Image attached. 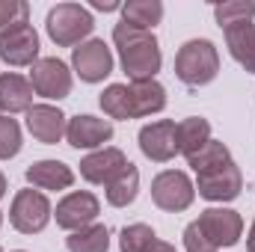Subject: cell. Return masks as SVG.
Returning a JSON list of instances; mask_svg holds the SVG:
<instances>
[{
  "mask_svg": "<svg viewBox=\"0 0 255 252\" xmlns=\"http://www.w3.org/2000/svg\"><path fill=\"white\" fill-rule=\"evenodd\" d=\"M33 83L27 80V77H21V74H3L0 77V110L6 113V116H12V113H27L30 107H33Z\"/></svg>",
  "mask_w": 255,
  "mask_h": 252,
  "instance_id": "e0dca14e",
  "label": "cell"
},
{
  "mask_svg": "<svg viewBox=\"0 0 255 252\" xmlns=\"http://www.w3.org/2000/svg\"><path fill=\"white\" fill-rule=\"evenodd\" d=\"M65 113L60 107H51V104H33L30 110H27V130L39 139V142H45V145H54V142H60L65 136Z\"/></svg>",
  "mask_w": 255,
  "mask_h": 252,
  "instance_id": "9a60e30c",
  "label": "cell"
},
{
  "mask_svg": "<svg viewBox=\"0 0 255 252\" xmlns=\"http://www.w3.org/2000/svg\"><path fill=\"white\" fill-rule=\"evenodd\" d=\"M113 42L119 48V60L125 74L133 80H154V74L160 71V45L154 39L151 30H139V27H130V24H116L113 27Z\"/></svg>",
  "mask_w": 255,
  "mask_h": 252,
  "instance_id": "6da1fadb",
  "label": "cell"
},
{
  "mask_svg": "<svg viewBox=\"0 0 255 252\" xmlns=\"http://www.w3.org/2000/svg\"><path fill=\"white\" fill-rule=\"evenodd\" d=\"M30 83H33V89H36V95H42V98H68L71 95V71H68V65L63 60H57V57H42L39 63L33 65V71H30Z\"/></svg>",
  "mask_w": 255,
  "mask_h": 252,
  "instance_id": "30bf717a",
  "label": "cell"
},
{
  "mask_svg": "<svg viewBox=\"0 0 255 252\" xmlns=\"http://www.w3.org/2000/svg\"><path fill=\"white\" fill-rule=\"evenodd\" d=\"M226 45L229 54L244 65L247 71H255V24H238L226 30Z\"/></svg>",
  "mask_w": 255,
  "mask_h": 252,
  "instance_id": "d6986e66",
  "label": "cell"
},
{
  "mask_svg": "<svg viewBox=\"0 0 255 252\" xmlns=\"http://www.w3.org/2000/svg\"><path fill=\"white\" fill-rule=\"evenodd\" d=\"M68 252H107L110 250V232L101 223H92L80 232H71L65 241Z\"/></svg>",
  "mask_w": 255,
  "mask_h": 252,
  "instance_id": "cb8c5ba5",
  "label": "cell"
},
{
  "mask_svg": "<svg viewBox=\"0 0 255 252\" xmlns=\"http://www.w3.org/2000/svg\"><path fill=\"white\" fill-rule=\"evenodd\" d=\"M128 163L130 160L125 157V151H119L113 145H104V148H98V151H92V154H86L80 160V175L89 184H104L107 187Z\"/></svg>",
  "mask_w": 255,
  "mask_h": 252,
  "instance_id": "4fadbf2b",
  "label": "cell"
},
{
  "mask_svg": "<svg viewBox=\"0 0 255 252\" xmlns=\"http://www.w3.org/2000/svg\"><path fill=\"white\" fill-rule=\"evenodd\" d=\"M214 18L223 30L238 27V24H250L255 18V3L253 0H229V3H217L214 6Z\"/></svg>",
  "mask_w": 255,
  "mask_h": 252,
  "instance_id": "d4e9b609",
  "label": "cell"
},
{
  "mask_svg": "<svg viewBox=\"0 0 255 252\" xmlns=\"http://www.w3.org/2000/svg\"><path fill=\"white\" fill-rule=\"evenodd\" d=\"M101 214V202L89 193V190H77V193H68L65 199L57 202V226L65 232H80L86 226L95 223V217Z\"/></svg>",
  "mask_w": 255,
  "mask_h": 252,
  "instance_id": "8fae6325",
  "label": "cell"
},
{
  "mask_svg": "<svg viewBox=\"0 0 255 252\" xmlns=\"http://www.w3.org/2000/svg\"><path fill=\"white\" fill-rule=\"evenodd\" d=\"M21 151V127L15 119L0 116V160H9Z\"/></svg>",
  "mask_w": 255,
  "mask_h": 252,
  "instance_id": "83f0119b",
  "label": "cell"
},
{
  "mask_svg": "<svg viewBox=\"0 0 255 252\" xmlns=\"http://www.w3.org/2000/svg\"><path fill=\"white\" fill-rule=\"evenodd\" d=\"M27 181L39 190H68L74 184V172L63 160H36L27 169Z\"/></svg>",
  "mask_w": 255,
  "mask_h": 252,
  "instance_id": "ac0fdd59",
  "label": "cell"
},
{
  "mask_svg": "<svg viewBox=\"0 0 255 252\" xmlns=\"http://www.w3.org/2000/svg\"><path fill=\"white\" fill-rule=\"evenodd\" d=\"M193 199H196V184L187 178V172L166 169V172L154 175V181H151V202L160 211H169V214L187 211L193 205Z\"/></svg>",
  "mask_w": 255,
  "mask_h": 252,
  "instance_id": "5b68a950",
  "label": "cell"
},
{
  "mask_svg": "<svg viewBox=\"0 0 255 252\" xmlns=\"http://www.w3.org/2000/svg\"><path fill=\"white\" fill-rule=\"evenodd\" d=\"M98 101H101V110L110 119H130L128 116V83H110L101 92Z\"/></svg>",
  "mask_w": 255,
  "mask_h": 252,
  "instance_id": "4316f807",
  "label": "cell"
},
{
  "mask_svg": "<svg viewBox=\"0 0 255 252\" xmlns=\"http://www.w3.org/2000/svg\"><path fill=\"white\" fill-rule=\"evenodd\" d=\"M15 252H27V250H15Z\"/></svg>",
  "mask_w": 255,
  "mask_h": 252,
  "instance_id": "e575fe53",
  "label": "cell"
},
{
  "mask_svg": "<svg viewBox=\"0 0 255 252\" xmlns=\"http://www.w3.org/2000/svg\"><path fill=\"white\" fill-rule=\"evenodd\" d=\"M71 65L80 80L86 83H101L113 71V54L104 45V39H89L71 51Z\"/></svg>",
  "mask_w": 255,
  "mask_h": 252,
  "instance_id": "9c48e42d",
  "label": "cell"
},
{
  "mask_svg": "<svg viewBox=\"0 0 255 252\" xmlns=\"http://www.w3.org/2000/svg\"><path fill=\"white\" fill-rule=\"evenodd\" d=\"M163 107H166V89L157 80H133V83H128V116L130 119L160 113Z\"/></svg>",
  "mask_w": 255,
  "mask_h": 252,
  "instance_id": "2e32d148",
  "label": "cell"
},
{
  "mask_svg": "<svg viewBox=\"0 0 255 252\" xmlns=\"http://www.w3.org/2000/svg\"><path fill=\"white\" fill-rule=\"evenodd\" d=\"M65 139L71 148H101L104 142L113 139V125L107 119H98V116H74L68 119V127H65Z\"/></svg>",
  "mask_w": 255,
  "mask_h": 252,
  "instance_id": "5bb4252c",
  "label": "cell"
},
{
  "mask_svg": "<svg viewBox=\"0 0 255 252\" xmlns=\"http://www.w3.org/2000/svg\"><path fill=\"white\" fill-rule=\"evenodd\" d=\"M196 190L202 199L208 202H232L241 196L244 190V175L241 169L232 163H226L223 169H214V172H205V175H196Z\"/></svg>",
  "mask_w": 255,
  "mask_h": 252,
  "instance_id": "7c38bea8",
  "label": "cell"
},
{
  "mask_svg": "<svg viewBox=\"0 0 255 252\" xmlns=\"http://www.w3.org/2000/svg\"><path fill=\"white\" fill-rule=\"evenodd\" d=\"M0 252H3V250H0Z\"/></svg>",
  "mask_w": 255,
  "mask_h": 252,
  "instance_id": "8d00e7d4",
  "label": "cell"
},
{
  "mask_svg": "<svg viewBox=\"0 0 255 252\" xmlns=\"http://www.w3.org/2000/svg\"><path fill=\"white\" fill-rule=\"evenodd\" d=\"M0 223H3V214H0Z\"/></svg>",
  "mask_w": 255,
  "mask_h": 252,
  "instance_id": "d590c367",
  "label": "cell"
},
{
  "mask_svg": "<svg viewBox=\"0 0 255 252\" xmlns=\"http://www.w3.org/2000/svg\"><path fill=\"white\" fill-rule=\"evenodd\" d=\"M247 250L255 252V220H253V229H250V235H247Z\"/></svg>",
  "mask_w": 255,
  "mask_h": 252,
  "instance_id": "d6a6232c",
  "label": "cell"
},
{
  "mask_svg": "<svg viewBox=\"0 0 255 252\" xmlns=\"http://www.w3.org/2000/svg\"><path fill=\"white\" fill-rule=\"evenodd\" d=\"M122 21L139 30H151L163 21V3L160 0H128L122 6Z\"/></svg>",
  "mask_w": 255,
  "mask_h": 252,
  "instance_id": "44dd1931",
  "label": "cell"
},
{
  "mask_svg": "<svg viewBox=\"0 0 255 252\" xmlns=\"http://www.w3.org/2000/svg\"><path fill=\"white\" fill-rule=\"evenodd\" d=\"M139 151L154 160V163H166L178 154V125L172 119H157L151 125L139 127Z\"/></svg>",
  "mask_w": 255,
  "mask_h": 252,
  "instance_id": "ba28073f",
  "label": "cell"
},
{
  "mask_svg": "<svg viewBox=\"0 0 255 252\" xmlns=\"http://www.w3.org/2000/svg\"><path fill=\"white\" fill-rule=\"evenodd\" d=\"M54 217V208L42 190H18L9 208V223L21 235H39Z\"/></svg>",
  "mask_w": 255,
  "mask_h": 252,
  "instance_id": "277c9868",
  "label": "cell"
},
{
  "mask_svg": "<svg viewBox=\"0 0 255 252\" xmlns=\"http://www.w3.org/2000/svg\"><path fill=\"white\" fill-rule=\"evenodd\" d=\"M208 139H211V125H208V119H202V116H187L184 122H178V154L190 157V154H196Z\"/></svg>",
  "mask_w": 255,
  "mask_h": 252,
  "instance_id": "7402d4cb",
  "label": "cell"
},
{
  "mask_svg": "<svg viewBox=\"0 0 255 252\" xmlns=\"http://www.w3.org/2000/svg\"><path fill=\"white\" fill-rule=\"evenodd\" d=\"M148 252H178L172 244H166V241H154L151 247H148Z\"/></svg>",
  "mask_w": 255,
  "mask_h": 252,
  "instance_id": "1f68e13d",
  "label": "cell"
},
{
  "mask_svg": "<svg viewBox=\"0 0 255 252\" xmlns=\"http://www.w3.org/2000/svg\"><path fill=\"white\" fill-rule=\"evenodd\" d=\"M226 163H232V151H229L226 142H220V139H208L196 154L187 157V166H190L196 175H205V172L223 169Z\"/></svg>",
  "mask_w": 255,
  "mask_h": 252,
  "instance_id": "ffe728a7",
  "label": "cell"
},
{
  "mask_svg": "<svg viewBox=\"0 0 255 252\" xmlns=\"http://www.w3.org/2000/svg\"><path fill=\"white\" fill-rule=\"evenodd\" d=\"M48 36L60 45V48H71V45H83V39L92 33L95 18L89 15L86 6L80 3H57L48 12Z\"/></svg>",
  "mask_w": 255,
  "mask_h": 252,
  "instance_id": "3957f363",
  "label": "cell"
},
{
  "mask_svg": "<svg viewBox=\"0 0 255 252\" xmlns=\"http://www.w3.org/2000/svg\"><path fill=\"white\" fill-rule=\"evenodd\" d=\"M3 196H6V175L0 172V199H3Z\"/></svg>",
  "mask_w": 255,
  "mask_h": 252,
  "instance_id": "836d02e7",
  "label": "cell"
},
{
  "mask_svg": "<svg viewBox=\"0 0 255 252\" xmlns=\"http://www.w3.org/2000/svg\"><path fill=\"white\" fill-rule=\"evenodd\" d=\"M157 241L154 229L145 226V223H133V226H125L122 235H119V250L122 252H148V247Z\"/></svg>",
  "mask_w": 255,
  "mask_h": 252,
  "instance_id": "484cf974",
  "label": "cell"
},
{
  "mask_svg": "<svg viewBox=\"0 0 255 252\" xmlns=\"http://www.w3.org/2000/svg\"><path fill=\"white\" fill-rule=\"evenodd\" d=\"M184 247H187V252H217L208 244V238L202 235L199 223H190V226L184 229Z\"/></svg>",
  "mask_w": 255,
  "mask_h": 252,
  "instance_id": "f546056e",
  "label": "cell"
},
{
  "mask_svg": "<svg viewBox=\"0 0 255 252\" xmlns=\"http://www.w3.org/2000/svg\"><path fill=\"white\" fill-rule=\"evenodd\" d=\"M27 21H30V6L24 0H0V33Z\"/></svg>",
  "mask_w": 255,
  "mask_h": 252,
  "instance_id": "f1b7e54d",
  "label": "cell"
},
{
  "mask_svg": "<svg viewBox=\"0 0 255 252\" xmlns=\"http://www.w3.org/2000/svg\"><path fill=\"white\" fill-rule=\"evenodd\" d=\"M175 74L184 86H205L220 74V54L211 39H190L175 54Z\"/></svg>",
  "mask_w": 255,
  "mask_h": 252,
  "instance_id": "7a4b0ae2",
  "label": "cell"
},
{
  "mask_svg": "<svg viewBox=\"0 0 255 252\" xmlns=\"http://www.w3.org/2000/svg\"><path fill=\"white\" fill-rule=\"evenodd\" d=\"M196 223H199L202 235L208 238V244H211L214 250H220V247H235V244L241 241V235H244V220H241V214L232 211V208H208V211L199 214Z\"/></svg>",
  "mask_w": 255,
  "mask_h": 252,
  "instance_id": "8992f818",
  "label": "cell"
},
{
  "mask_svg": "<svg viewBox=\"0 0 255 252\" xmlns=\"http://www.w3.org/2000/svg\"><path fill=\"white\" fill-rule=\"evenodd\" d=\"M139 193V169L133 163H128L125 169L107 184V202L113 208H128Z\"/></svg>",
  "mask_w": 255,
  "mask_h": 252,
  "instance_id": "603a6c76",
  "label": "cell"
},
{
  "mask_svg": "<svg viewBox=\"0 0 255 252\" xmlns=\"http://www.w3.org/2000/svg\"><path fill=\"white\" fill-rule=\"evenodd\" d=\"M0 60L6 65H36L39 63V33L33 24H15L0 33Z\"/></svg>",
  "mask_w": 255,
  "mask_h": 252,
  "instance_id": "52a82bcc",
  "label": "cell"
},
{
  "mask_svg": "<svg viewBox=\"0 0 255 252\" xmlns=\"http://www.w3.org/2000/svg\"><path fill=\"white\" fill-rule=\"evenodd\" d=\"M92 9H98V12H116V9H122V3H116V0H92Z\"/></svg>",
  "mask_w": 255,
  "mask_h": 252,
  "instance_id": "4dcf8cb0",
  "label": "cell"
}]
</instances>
